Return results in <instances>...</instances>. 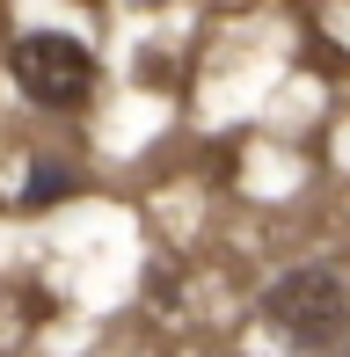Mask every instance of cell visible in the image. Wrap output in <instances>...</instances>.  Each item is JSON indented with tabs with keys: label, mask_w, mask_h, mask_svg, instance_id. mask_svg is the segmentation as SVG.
Here are the masks:
<instances>
[{
	"label": "cell",
	"mask_w": 350,
	"mask_h": 357,
	"mask_svg": "<svg viewBox=\"0 0 350 357\" xmlns=\"http://www.w3.org/2000/svg\"><path fill=\"white\" fill-rule=\"evenodd\" d=\"M73 190V175L59 168V160H44L37 153V168H29V190H22V204H52V197H66Z\"/></svg>",
	"instance_id": "obj_3"
},
{
	"label": "cell",
	"mask_w": 350,
	"mask_h": 357,
	"mask_svg": "<svg viewBox=\"0 0 350 357\" xmlns=\"http://www.w3.org/2000/svg\"><path fill=\"white\" fill-rule=\"evenodd\" d=\"M263 321L284 335L292 350H336L343 335H350V284H343V270L336 263H299V270H284L277 284L263 291Z\"/></svg>",
	"instance_id": "obj_1"
},
{
	"label": "cell",
	"mask_w": 350,
	"mask_h": 357,
	"mask_svg": "<svg viewBox=\"0 0 350 357\" xmlns=\"http://www.w3.org/2000/svg\"><path fill=\"white\" fill-rule=\"evenodd\" d=\"M8 73L37 109H88L95 102V52L66 29H22L8 44Z\"/></svg>",
	"instance_id": "obj_2"
}]
</instances>
